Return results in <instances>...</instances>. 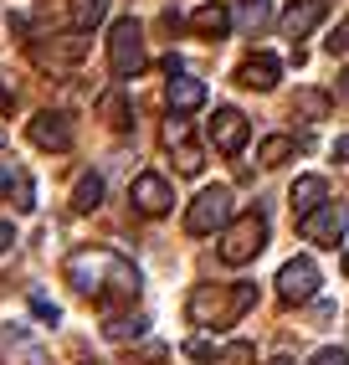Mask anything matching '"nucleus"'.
Returning <instances> with one entry per match:
<instances>
[{
  "instance_id": "nucleus-1",
  "label": "nucleus",
  "mask_w": 349,
  "mask_h": 365,
  "mask_svg": "<svg viewBox=\"0 0 349 365\" xmlns=\"http://www.w3.org/2000/svg\"><path fill=\"white\" fill-rule=\"evenodd\" d=\"M67 283L78 288V294L98 299L103 309L139 299V267L123 252H113V247H83V252H72L67 257Z\"/></svg>"
},
{
  "instance_id": "nucleus-2",
  "label": "nucleus",
  "mask_w": 349,
  "mask_h": 365,
  "mask_svg": "<svg viewBox=\"0 0 349 365\" xmlns=\"http://www.w3.org/2000/svg\"><path fill=\"white\" fill-rule=\"evenodd\" d=\"M252 304H257V283H231L226 294H221V288H216V294H211V288H195V294H190V319L226 329V324L246 319Z\"/></svg>"
},
{
  "instance_id": "nucleus-3",
  "label": "nucleus",
  "mask_w": 349,
  "mask_h": 365,
  "mask_svg": "<svg viewBox=\"0 0 349 365\" xmlns=\"http://www.w3.org/2000/svg\"><path fill=\"white\" fill-rule=\"evenodd\" d=\"M108 67H113V78H118V83L139 78V72L149 67L144 26H139L134 16H118V21H113V31H108Z\"/></svg>"
},
{
  "instance_id": "nucleus-4",
  "label": "nucleus",
  "mask_w": 349,
  "mask_h": 365,
  "mask_svg": "<svg viewBox=\"0 0 349 365\" xmlns=\"http://www.w3.org/2000/svg\"><path fill=\"white\" fill-rule=\"evenodd\" d=\"M262 247H267V216L262 211H241V216H231V222L221 227V262L241 267V262H252Z\"/></svg>"
},
{
  "instance_id": "nucleus-5",
  "label": "nucleus",
  "mask_w": 349,
  "mask_h": 365,
  "mask_svg": "<svg viewBox=\"0 0 349 365\" xmlns=\"http://www.w3.org/2000/svg\"><path fill=\"white\" fill-rule=\"evenodd\" d=\"M226 222H231V190L226 185H206L201 196L190 201V211H185V232L190 237H211Z\"/></svg>"
},
{
  "instance_id": "nucleus-6",
  "label": "nucleus",
  "mask_w": 349,
  "mask_h": 365,
  "mask_svg": "<svg viewBox=\"0 0 349 365\" xmlns=\"http://www.w3.org/2000/svg\"><path fill=\"white\" fill-rule=\"evenodd\" d=\"M344 227H349V216H344V206H334V201H323L318 211L298 216V232H303L308 242H318V247H339V242H344Z\"/></svg>"
},
{
  "instance_id": "nucleus-7",
  "label": "nucleus",
  "mask_w": 349,
  "mask_h": 365,
  "mask_svg": "<svg viewBox=\"0 0 349 365\" xmlns=\"http://www.w3.org/2000/svg\"><path fill=\"white\" fill-rule=\"evenodd\" d=\"M278 294H283L288 304H308V299L318 294V262H313V257H288V262L278 267Z\"/></svg>"
},
{
  "instance_id": "nucleus-8",
  "label": "nucleus",
  "mask_w": 349,
  "mask_h": 365,
  "mask_svg": "<svg viewBox=\"0 0 349 365\" xmlns=\"http://www.w3.org/2000/svg\"><path fill=\"white\" fill-rule=\"evenodd\" d=\"M246 134H252V129H246V113L241 108H216L211 124H206V139L216 144L221 155H241L246 150Z\"/></svg>"
},
{
  "instance_id": "nucleus-9",
  "label": "nucleus",
  "mask_w": 349,
  "mask_h": 365,
  "mask_svg": "<svg viewBox=\"0 0 349 365\" xmlns=\"http://www.w3.org/2000/svg\"><path fill=\"white\" fill-rule=\"evenodd\" d=\"M31 144H36V150H52V155L72 150V118H67L62 108L31 113Z\"/></svg>"
},
{
  "instance_id": "nucleus-10",
  "label": "nucleus",
  "mask_w": 349,
  "mask_h": 365,
  "mask_svg": "<svg viewBox=\"0 0 349 365\" xmlns=\"http://www.w3.org/2000/svg\"><path fill=\"white\" fill-rule=\"evenodd\" d=\"M129 201H134V211H144V216H165V211L174 206V190H170V180H165V175L144 170V175L129 185Z\"/></svg>"
},
{
  "instance_id": "nucleus-11",
  "label": "nucleus",
  "mask_w": 349,
  "mask_h": 365,
  "mask_svg": "<svg viewBox=\"0 0 349 365\" xmlns=\"http://www.w3.org/2000/svg\"><path fill=\"white\" fill-rule=\"evenodd\" d=\"M31 57H36V67H78V62L88 57V31H72V36H57L52 46H41V41H31Z\"/></svg>"
},
{
  "instance_id": "nucleus-12",
  "label": "nucleus",
  "mask_w": 349,
  "mask_h": 365,
  "mask_svg": "<svg viewBox=\"0 0 349 365\" xmlns=\"http://www.w3.org/2000/svg\"><path fill=\"white\" fill-rule=\"evenodd\" d=\"M323 16H329V0H293V6L278 16V31H283L288 41H303Z\"/></svg>"
},
{
  "instance_id": "nucleus-13",
  "label": "nucleus",
  "mask_w": 349,
  "mask_h": 365,
  "mask_svg": "<svg viewBox=\"0 0 349 365\" xmlns=\"http://www.w3.org/2000/svg\"><path fill=\"white\" fill-rule=\"evenodd\" d=\"M278 57H267V52H257V57H246L241 67H236V83L241 88H252V93H267V88H278Z\"/></svg>"
},
{
  "instance_id": "nucleus-14",
  "label": "nucleus",
  "mask_w": 349,
  "mask_h": 365,
  "mask_svg": "<svg viewBox=\"0 0 349 365\" xmlns=\"http://www.w3.org/2000/svg\"><path fill=\"white\" fill-rule=\"evenodd\" d=\"M288 201H293V216H308V211H318L323 201H329V180L323 175H298L293 190H288Z\"/></svg>"
},
{
  "instance_id": "nucleus-15",
  "label": "nucleus",
  "mask_w": 349,
  "mask_h": 365,
  "mask_svg": "<svg viewBox=\"0 0 349 365\" xmlns=\"http://www.w3.org/2000/svg\"><path fill=\"white\" fill-rule=\"evenodd\" d=\"M165 103L174 108V113H190V108H201L206 103V83H195V78H170V88H165Z\"/></svg>"
},
{
  "instance_id": "nucleus-16",
  "label": "nucleus",
  "mask_w": 349,
  "mask_h": 365,
  "mask_svg": "<svg viewBox=\"0 0 349 365\" xmlns=\"http://www.w3.org/2000/svg\"><path fill=\"white\" fill-rule=\"evenodd\" d=\"M190 31H195V36H206V41H221V36L231 31V11L221 6V0H216V6H201V11L190 16Z\"/></svg>"
},
{
  "instance_id": "nucleus-17",
  "label": "nucleus",
  "mask_w": 349,
  "mask_h": 365,
  "mask_svg": "<svg viewBox=\"0 0 349 365\" xmlns=\"http://www.w3.org/2000/svg\"><path fill=\"white\" fill-rule=\"evenodd\" d=\"M98 113H103L108 118V129H134V103H129V93H123V88H108L103 93V98H98Z\"/></svg>"
},
{
  "instance_id": "nucleus-18",
  "label": "nucleus",
  "mask_w": 349,
  "mask_h": 365,
  "mask_svg": "<svg viewBox=\"0 0 349 365\" xmlns=\"http://www.w3.org/2000/svg\"><path fill=\"white\" fill-rule=\"evenodd\" d=\"M103 196H108V185H103V175L98 170H88V175H78V185H72V211H98L103 206Z\"/></svg>"
},
{
  "instance_id": "nucleus-19",
  "label": "nucleus",
  "mask_w": 349,
  "mask_h": 365,
  "mask_svg": "<svg viewBox=\"0 0 349 365\" xmlns=\"http://www.w3.org/2000/svg\"><path fill=\"white\" fill-rule=\"evenodd\" d=\"M298 155V139L293 134H267L262 144H257V165L262 170H278V165H288Z\"/></svg>"
},
{
  "instance_id": "nucleus-20",
  "label": "nucleus",
  "mask_w": 349,
  "mask_h": 365,
  "mask_svg": "<svg viewBox=\"0 0 349 365\" xmlns=\"http://www.w3.org/2000/svg\"><path fill=\"white\" fill-rule=\"evenodd\" d=\"M103 16H108V0H72V6H67V21H72V31H93Z\"/></svg>"
},
{
  "instance_id": "nucleus-21",
  "label": "nucleus",
  "mask_w": 349,
  "mask_h": 365,
  "mask_svg": "<svg viewBox=\"0 0 349 365\" xmlns=\"http://www.w3.org/2000/svg\"><path fill=\"white\" fill-rule=\"evenodd\" d=\"M241 31L246 36H262L267 26H272V0H241Z\"/></svg>"
},
{
  "instance_id": "nucleus-22",
  "label": "nucleus",
  "mask_w": 349,
  "mask_h": 365,
  "mask_svg": "<svg viewBox=\"0 0 349 365\" xmlns=\"http://www.w3.org/2000/svg\"><path fill=\"white\" fill-rule=\"evenodd\" d=\"M144 329H149V319H144V314H134V319H108V329H103V334L123 345V339H139Z\"/></svg>"
},
{
  "instance_id": "nucleus-23",
  "label": "nucleus",
  "mask_w": 349,
  "mask_h": 365,
  "mask_svg": "<svg viewBox=\"0 0 349 365\" xmlns=\"http://www.w3.org/2000/svg\"><path fill=\"white\" fill-rule=\"evenodd\" d=\"M221 365H257V345L252 339H231V345L221 350Z\"/></svg>"
},
{
  "instance_id": "nucleus-24",
  "label": "nucleus",
  "mask_w": 349,
  "mask_h": 365,
  "mask_svg": "<svg viewBox=\"0 0 349 365\" xmlns=\"http://www.w3.org/2000/svg\"><path fill=\"white\" fill-rule=\"evenodd\" d=\"M201 150H195V144H174V170H180V175H201Z\"/></svg>"
},
{
  "instance_id": "nucleus-25",
  "label": "nucleus",
  "mask_w": 349,
  "mask_h": 365,
  "mask_svg": "<svg viewBox=\"0 0 349 365\" xmlns=\"http://www.w3.org/2000/svg\"><path fill=\"white\" fill-rule=\"evenodd\" d=\"M323 52H329V57H349V16H344L339 26L329 31V41H323Z\"/></svg>"
},
{
  "instance_id": "nucleus-26",
  "label": "nucleus",
  "mask_w": 349,
  "mask_h": 365,
  "mask_svg": "<svg viewBox=\"0 0 349 365\" xmlns=\"http://www.w3.org/2000/svg\"><path fill=\"white\" fill-rule=\"evenodd\" d=\"M185 134H190V124H185V113H174V108H170V118H165V144L174 150V144H185Z\"/></svg>"
},
{
  "instance_id": "nucleus-27",
  "label": "nucleus",
  "mask_w": 349,
  "mask_h": 365,
  "mask_svg": "<svg viewBox=\"0 0 349 365\" xmlns=\"http://www.w3.org/2000/svg\"><path fill=\"white\" fill-rule=\"evenodd\" d=\"M31 314H36L41 324H57V319H62V309H57L52 299H46V294H31Z\"/></svg>"
},
{
  "instance_id": "nucleus-28",
  "label": "nucleus",
  "mask_w": 349,
  "mask_h": 365,
  "mask_svg": "<svg viewBox=\"0 0 349 365\" xmlns=\"http://www.w3.org/2000/svg\"><path fill=\"white\" fill-rule=\"evenodd\" d=\"M298 108H303V113L313 118V124H318V118L329 113V98H323V93H303V98H298Z\"/></svg>"
},
{
  "instance_id": "nucleus-29",
  "label": "nucleus",
  "mask_w": 349,
  "mask_h": 365,
  "mask_svg": "<svg viewBox=\"0 0 349 365\" xmlns=\"http://www.w3.org/2000/svg\"><path fill=\"white\" fill-rule=\"evenodd\" d=\"M16 211H36V185H31V175H21V185H16Z\"/></svg>"
},
{
  "instance_id": "nucleus-30",
  "label": "nucleus",
  "mask_w": 349,
  "mask_h": 365,
  "mask_svg": "<svg viewBox=\"0 0 349 365\" xmlns=\"http://www.w3.org/2000/svg\"><path fill=\"white\" fill-rule=\"evenodd\" d=\"M21 175H26V170H21L16 160H11V165H0V196H11V190L21 185Z\"/></svg>"
},
{
  "instance_id": "nucleus-31",
  "label": "nucleus",
  "mask_w": 349,
  "mask_h": 365,
  "mask_svg": "<svg viewBox=\"0 0 349 365\" xmlns=\"http://www.w3.org/2000/svg\"><path fill=\"white\" fill-rule=\"evenodd\" d=\"M308 365H349V355H344L339 345H323V350H318V355H313Z\"/></svg>"
},
{
  "instance_id": "nucleus-32",
  "label": "nucleus",
  "mask_w": 349,
  "mask_h": 365,
  "mask_svg": "<svg viewBox=\"0 0 349 365\" xmlns=\"http://www.w3.org/2000/svg\"><path fill=\"white\" fill-rule=\"evenodd\" d=\"M185 355L206 365V360H216V345H211V339H190V345H185Z\"/></svg>"
},
{
  "instance_id": "nucleus-33",
  "label": "nucleus",
  "mask_w": 349,
  "mask_h": 365,
  "mask_svg": "<svg viewBox=\"0 0 349 365\" xmlns=\"http://www.w3.org/2000/svg\"><path fill=\"white\" fill-rule=\"evenodd\" d=\"M11 36L26 41V36H31V16H21V11H16V16H11Z\"/></svg>"
},
{
  "instance_id": "nucleus-34",
  "label": "nucleus",
  "mask_w": 349,
  "mask_h": 365,
  "mask_svg": "<svg viewBox=\"0 0 349 365\" xmlns=\"http://www.w3.org/2000/svg\"><path fill=\"white\" fill-rule=\"evenodd\" d=\"M11 247H16V227H11V222H0V257H6Z\"/></svg>"
},
{
  "instance_id": "nucleus-35",
  "label": "nucleus",
  "mask_w": 349,
  "mask_h": 365,
  "mask_svg": "<svg viewBox=\"0 0 349 365\" xmlns=\"http://www.w3.org/2000/svg\"><path fill=\"white\" fill-rule=\"evenodd\" d=\"M134 360H144V365H155V360H165V345H144Z\"/></svg>"
},
{
  "instance_id": "nucleus-36",
  "label": "nucleus",
  "mask_w": 349,
  "mask_h": 365,
  "mask_svg": "<svg viewBox=\"0 0 349 365\" xmlns=\"http://www.w3.org/2000/svg\"><path fill=\"white\" fill-rule=\"evenodd\" d=\"M11 108H16V93H11L6 83H0V113H11Z\"/></svg>"
},
{
  "instance_id": "nucleus-37",
  "label": "nucleus",
  "mask_w": 349,
  "mask_h": 365,
  "mask_svg": "<svg viewBox=\"0 0 349 365\" xmlns=\"http://www.w3.org/2000/svg\"><path fill=\"white\" fill-rule=\"evenodd\" d=\"M26 365H46V355L41 350H26Z\"/></svg>"
},
{
  "instance_id": "nucleus-38",
  "label": "nucleus",
  "mask_w": 349,
  "mask_h": 365,
  "mask_svg": "<svg viewBox=\"0 0 349 365\" xmlns=\"http://www.w3.org/2000/svg\"><path fill=\"white\" fill-rule=\"evenodd\" d=\"M267 365H293V360H288V355H278V360H267Z\"/></svg>"
},
{
  "instance_id": "nucleus-39",
  "label": "nucleus",
  "mask_w": 349,
  "mask_h": 365,
  "mask_svg": "<svg viewBox=\"0 0 349 365\" xmlns=\"http://www.w3.org/2000/svg\"><path fill=\"white\" fill-rule=\"evenodd\" d=\"M344 273H349V252H344Z\"/></svg>"
},
{
  "instance_id": "nucleus-40",
  "label": "nucleus",
  "mask_w": 349,
  "mask_h": 365,
  "mask_svg": "<svg viewBox=\"0 0 349 365\" xmlns=\"http://www.w3.org/2000/svg\"><path fill=\"white\" fill-rule=\"evenodd\" d=\"M78 365H98V360H78Z\"/></svg>"
},
{
  "instance_id": "nucleus-41",
  "label": "nucleus",
  "mask_w": 349,
  "mask_h": 365,
  "mask_svg": "<svg viewBox=\"0 0 349 365\" xmlns=\"http://www.w3.org/2000/svg\"><path fill=\"white\" fill-rule=\"evenodd\" d=\"M0 144H6V134H0Z\"/></svg>"
}]
</instances>
